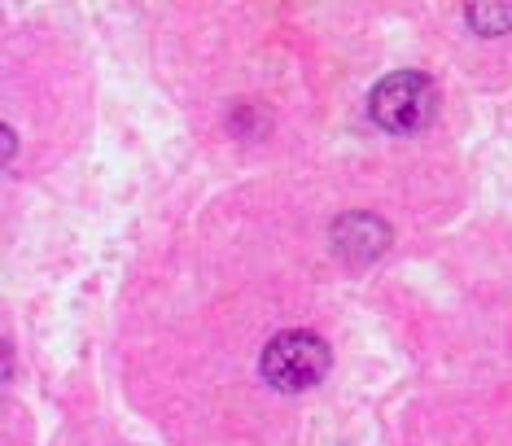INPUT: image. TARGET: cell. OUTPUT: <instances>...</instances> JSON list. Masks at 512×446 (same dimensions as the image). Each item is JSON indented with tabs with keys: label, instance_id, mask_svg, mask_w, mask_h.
<instances>
[{
	"label": "cell",
	"instance_id": "cell-2",
	"mask_svg": "<svg viewBox=\"0 0 512 446\" xmlns=\"http://www.w3.org/2000/svg\"><path fill=\"white\" fill-rule=\"evenodd\" d=\"M324 372H329V346H324V337L307 333V328H289V333L272 337L263 350V377L285 394L320 385Z\"/></svg>",
	"mask_w": 512,
	"mask_h": 446
},
{
	"label": "cell",
	"instance_id": "cell-1",
	"mask_svg": "<svg viewBox=\"0 0 512 446\" xmlns=\"http://www.w3.org/2000/svg\"><path fill=\"white\" fill-rule=\"evenodd\" d=\"M372 123L390 136H412L429 127L438 110V88L429 84L421 70H399V75H386L368 97Z\"/></svg>",
	"mask_w": 512,
	"mask_h": 446
},
{
	"label": "cell",
	"instance_id": "cell-3",
	"mask_svg": "<svg viewBox=\"0 0 512 446\" xmlns=\"http://www.w3.org/2000/svg\"><path fill=\"white\" fill-rule=\"evenodd\" d=\"M464 14H469V22L482 35H504V31H512V5H504V0H482V5H469Z\"/></svg>",
	"mask_w": 512,
	"mask_h": 446
}]
</instances>
